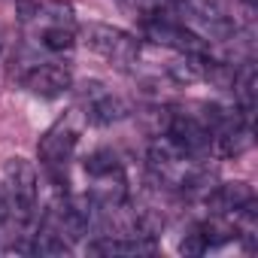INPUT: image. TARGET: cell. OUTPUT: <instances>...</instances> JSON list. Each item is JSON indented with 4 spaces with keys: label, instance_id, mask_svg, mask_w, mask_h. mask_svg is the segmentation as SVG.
I'll use <instances>...</instances> for the list:
<instances>
[{
    "label": "cell",
    "instance_id": "cell-2",
    "mask_svg": "<svg viewBox=\"0 0 258 258\" xmlns=\"http://www.w3.org/2000/svg\"><path fill=\"white\" fill-rule=\"evenodd\" d=\"M82 43L100 55L103 61H109L112 67H137L140 64V55H143V46L134 34H127L121 28H112V25H103V22H88L82 28Z\"/></svg>",
    "mask_w": 258,
    "mask_h": 258
},
{
    "label": "cell",
    "instance_id": "cell-9",
    "mask_svg": "<svg viewBox=\"0 0 258 258\" xmlns=\"http://www.w3.org/2000/svg\"><path fill=\"white\" fill-rule=\"evenodd\" d=\"M207 210L210 216H225V219H234L240 210L252 207L255 204V191L249 182H222V185H213L207 195Z\"/></svg>",
    "mask_w": 258,
    "mask_h": 258
},
{
    "label": "cell",
    "instance_id": "cell-4",
    "mask_svg": "<svg viewBox=\"0 0 258 258\" xmlns=\"http://www.w3.org/2000/svg\"><path fill=\"white\" fill-rule=\"evenodd\" d=\"M140 25H143L146 40H152L158 46H167V49L185 52V55H207V43L191 28H185L179 19H170L161 10H152V13L140 16Z\"/></svg>",
    "mask_w": 258,
    "mask_h": 258
},
{
    "label": "cell",
    "instance_id": "cell-11",
    "mask_svg": "<svg viewBox=\"0 0 258 258\" xmlns=\"http://www.w3.org/2000/svg\"><path fill=\"white\" fill-rule=\"evenodd\" d=\"M207 55H185V52H176L167 64H164V76L173 82V85H195V82H204L207 79Z\"/></svg>",
    "mask_w": 258,
    "mask_h": 258
},
{
    "label": "cell",
    "instance_id": "cell-15",
    "mask_svg": "<svg viewBox=\"0 0 258 258\" xmlns=\"http://www.w3.org/2000/svg\"><path fill=\"white\" fill-rule=\"evenodd\" d=\"M0 52H4V40H0Z\"/></svg>",
    "mask_w": 258,
    "mask_h": 258
},
{
    "label": "cell",
    "instance_id": "cell-8",
    "mask_svg": "<svg viewBox=\"0 0 258 258\" xmlns=\"http://www.w3.org/2000/svg\"><path fill=\"white\" fill-rule=\"evenodd\" d=\"M164 134H167L179 149H185V152L195 155V158H204V155L213 152L210 127L204 124L201 115H191V112H173V115L167 118Z\"/></svg>",
    "mask_w": 258,
    "mask_h": 258
},
{
    "label": "cell",
    "instance_id": "cell-6",
    "mask_svg": "<svg viewBox=\"0 0 258 258\" xmlns=\"http://www.w3.org/2000/svg\"><path fill=\"white\" fill-rule=\"evenodd\" d=\"M79 109H73L70 115H61L49 131L40 137L37 143V155H40V164L49 167V170H64L76 152V143H79Z\"/></svg>",
    "mask_w": 258,
    "mask_h": 258
},
{
    "label": "cell",
    "instance_id": "cell-10",
    "mask_svg": "<svg viewBox=\"0 0 258 258\" xmlns=\"http://www.w3.org/2000/svg\"><path fill=\"white\" fill-rule=\"evenodd\" d=\"M28 37L37 49L49 52V55H61L70 52L76 43V25H58V22H31L25 25Z\"/></svg>",
    "mask_w": 258,
    "mask_h": 258
},
{
    "label": "cell",
    "instance_id": "cell-13",
    "mask_svg": "<svg viewBox=\"0 0 258 258\" xmlns=\"http://www.w3.org/2000/svg\"><path fill=\"white\" fill-rule=\"evenodd\" d=\"M85 173L94 179V176H106V173H118V170H124L121 167V161H118V155L112 152V149H94L88 158H85Z\"/></svg>",
    "mask_w": 258,
    "mask_h": 258
},
{
    "label": "cell",
    "instance_id": "cell-3",
    "mask_svg": "<svg viewBox=\"0 0 258 258\" xmlns=\"http://www.w3.org/2000/svg\"><path fill=\"white\" fill-rule=\"evenodd\" d=\"M182 25L191 28L204 43H231L237 37V25L231 22L222 0H179Z\"/></svg>",
    "mask_w": 258,
    "mask_h": 258
},
{
    "label": "cell",
    "instance_id": "cell-7",
    "mask_svg": "<svg viewBox=\"0 0 258 258\" xmlns=\"http://www.w3.org/2000/svg\"><path fill=\"white\" fill-rule=\"evenodd\" d=\"M19 82L37 97H61L73 88V70L61 61H34L19 73Z\"/></svg>",
    "mask_w": 258,
    "mask_h": 258
},
{
    "label": "cell",
    "instance_id": "cell-12",
    "mask_svg": "<svg viewBox=\"0 0 258 258\" xmlns=\"http://www.w3.org/2000/svg\"><path fill=\"white\" fill-rule=\"evenodd\" d=\"M231 88H234V103H237V109H240L246 118H252L255 103H258V73H255V64H252V61H243L240 67H234Z\"/></svg>",
    "mask_w": 258,
    "mask_h": 258
},
{
    "label": "cell",
    "instance_id": "cell-1",
    "mask_svg": "<svg viewBox=\"0 0 258 258\" xmlns=\"http://www.w3.org/2000/svg\"><path fill=\"white\" fill-rule=\"evenodd\" d=\"M37 195H40L37 167L25 158H10L4 164V176H0V201H4L7 219L28 228L37 216Z\"/></svg>",
    "mask_w": 258,
    "mask_h": 258
},
{
    "label": "cell",
    "instance_id": "cell-5",
    "mask_svg": "<svg viewBox=\"0 0 258 258\" xmlns=\"http://www.w3.org/2000/svg\"><path fill=\"white\" fill-rule=\"evenodd\" d=\"M76 100H79V112L85 118V124H94V127H109L121 118H127V103L109 91L103 82L97 79H88L76 88Z\"/></svg>",
    "mask_w": 258,
    "mask_h": 258
},
{
    "label": "cell",
    "instance_id": "cell-16",
    "mask_svg": "<svg viewBox=\"0 0 258 258\" xmlns=\"http://www.w3.org/2000/svg\"><path fill=\"white\" fill-rule=\"evenodd\" d=\"M173 4H179V0H173Z\"/></svg>",
    "mask_w": 258,
    "mask_h": 258
},
{
    "label": "cell",
    "instance_id": "cell-14",
    "mask_svg": "<svg viewBox=\"0 0 258 258\" xmlns=\"http://www.w3.org/2000/svg\"><path fill=\"white\" fill-rule=\"evenodd\" d=\"M210 246H207V240H204V234H201V228H191L185 237H182V243H179V252L182 255H204Z\"/></svg>",
    "mask_w": 258,
    "mask_h": 258
}]
</instances>
